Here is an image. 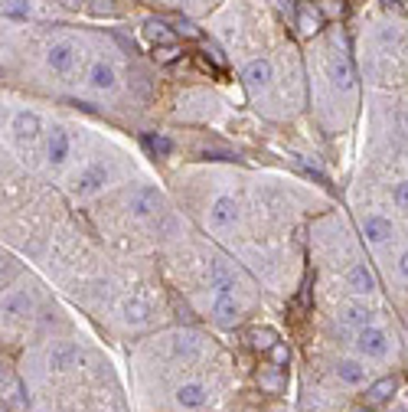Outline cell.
<instances>
[{"label": "cell", "mask_w": 408, "mask_h": 412, "mask_svg": "<svg viewBox=\"0 0 408 412\" xmlns=\"http://www.w3.org/2000/svg\"><path fill=\"white\" fill-rule=\"evenodd\" d=\"M356 350H359L366 360H385L389 350H392V341H389V334H385L382 327L366 324L356 331Z\"/></svg>", "instance_id": "cell-1"}, {"label": "cell", "mask_w": 408, "mask_h": 412, "mask_svg": "<svg viewBox=\"0 0 408 412\" xmlns=\"http://www.w3.org/2000/svg\"><path fill=\"white\" fill-rule=\"evenodd\" d=\"M46 66L56 72V76H72L78 66V46L69 43V39H59L46 49Z\"/></svg>", "instance_id": "cell-2"}, {"label": "cell", "mask_w": 408, "mask_h": 412, "mask_svg": "<svg viewBox=\"0 0 408 412\" xmlns=\"http://www.w3.org/2000/svg\"><path fill=\"white\" fill-rule=\"evenodd\" d=\"M128 210L134 213L138 219H154L160 216V194L154 187H141L128 196Z\"/></svg>", "instance_id": "cell-3"}, {"label": "cell", "mask_w": 408, "mask_h": 412, "mask_svg": "<svg viewBox=\"0 0 408 412\" xmlns=\"http://www.w3.org/2000/svg\"><path fill=\"white\" fill-rule=\"evenodd\" d=\"M209 223H213V229H219V233L235 229V223H239V203L232 200V196H219V200L209 206Z\"/></svg>", "instance_id": "cell-4"}, {"label": "cell", "mask_w": 408, "mask_h": 412, "mask_svg": "<svg viewBox=\"0 0 408 412\" xmlns=\"http://www.w3.org/2000/svg\"><path fill=\"white\" fill-rule=\"evenodd\" d=\"M242 308L239 301H235V295H232V288H223V291H216V301H213V321H216L219 327H232L235 321H239Z\"/></svg>", "instance_id": "cell-5"}, {"label": "cell", "mask_w": 408, "mask_h": 412, "mask_svg": "<svg viewBox=\"0 0 408 412\" xmlns=\"http://www.w3.org/2000/svg\"><path fill=\"white\" fill-rule=\"evenodd\" d=\"M242 79H245V86L252 89V92H258V89H268L271 82H275V69H271V63L265 59V56H258V59L245 63Z\"/></svg>", "instance_id": "cell-6"}, {"label": "cell", "mask_w": 408, "mask_h": 412, "mask_svg": "<svg viewBox=\"0 0 408 412\" xmlns=\"http://www.w3.org/2000/svg\"><path fill=\"white\" fill-rule=\"evenodd\" d=\"M392 219H385V216H379V213H369V216H362V236H366V242L369 246H385V242L392 239Z\"/></svg>", "instance_id": "cell-7"}, {"label": "cell", "mask_w": 408, "mask_h": 412, "mask_svg": "<svg viewBox=\"0 0 408 412\" xmlns=\"http://www.w3.org/2000/svg\"><path fill=\"white\" fill-rule=\"evenodd\" d=\"M173 399H177V406L180 409H190V412H196V409H206L209 406V389L203 386V383H183V386L173 393Z\"/></svg>", "instance_id": "cell-8"}, {"label": "cell", "mask_w": 408, "mask_h": 412, "mask_svg": "<svg viewBox=\"0 0 408 412\" xmlns=\"http://www.w3.org/2000/svg\"><path fill=\"white\" fill-rule=\"evenodd\" d=\"M347 285H350V291L353 295H359V298H366V295H376L379 291V285H376V275L366 268L362 262H356V265H350V272H347Z\"/></svg>", "instance_id": "cell-9"}, {"label": "cell", "mask_w": 408, "mask_h": 412, "mask_svg": "<svg viewBox=\"0 0 408 412\" xmlns=\"http://www.w3.org/2000/svg\"><path fill=\"white\" fill-rule=\"evenodd\" d=\"M69 151H72V144H69V134L62 131V128H53V131L46 134V157H49V164H66L69 161Z\"/></svg>", "instance_id": "cell-10"}, {"label": "cell", "mask_w": 408, "mask_h": 412, "mask_svg": "<svg viewBox=\"0 0 408 412\" xmlns=\"http://www.w3.org/2000/svg\"><path fill=\"white\" fill-rule=\"evenodd\" d=\"M297 30L304 36H314V33L324 30V10L317 4H300L297 7Z\"/></svg>", "instance_id": "cell-11"}, {"label": "cell", "mask_w": 408, "mask_h": 412, "mask_svg": "<svg viewBox=\"0 0 408 412\" xmlns=\"http://www.w3.org/2000/svg\"><path fill=\"white\" fill-rule=\"evenodd\" d=\"M105 184H108V171H105L101 164L85 167V171L76 177V190H78V194H95V190H101Z\"/></svg>", "instance_id": "cell-12"}, {"label": "cell", "mask_w": 408, "mask_h": 412, "mask_svg": "<svg viewBox=\"0 0 408 412\" xmlns=\"http://www.w3.org/2000/svg\"><path fill=\"white\" fill-rule=\"evenodd\" d=\"M88 86L95 89V92H101V95H111L118 89V76H115V69H111L108 63H95L92 66V72H88Z\"/></svg>", "instance_id": "cell-13"}, {"label": "cell", "mask_w": 408, "mask_h": 412, "mask_svg": "<svg viewBox=\"0 0 408 412\" xmlns=\"http://www.w3.org/2000/svg\"><path fill=\"white\" fill-rule=\"evenodd\" d=\"M78 360V350H76V343H56L53 350H49V357H46V363H49V370H72V363Z\"/></svg>", "instance_id": "cell-14"}, {"label": "cell", "mask_w": 408, "mask_h": 412, "mask_svg": "<svg viewBox=\"0 0 408 412\" xmlns=\"http://www.w3.org/2000/svg\"><path fill=\"white\" fill-rule=\"evenodd\" d=\"M337 380L347 383V386H362L366 383V363H359V360H340Z\"/></svg>", "instance_id": "cell-15"}, {"label": "cell", "mask_w": 408, "mask_h": 412, "mask_svg": "<svg viewBox=\"0 0 408 412\" xmlns=\"http://www.w3.org/2000/svg\"><path fill=\"white\" fill-rule=\"evenodd\" d=\"M395 389H399V380H395V376H382V380H376L369 389H366V403L369 406L389 403V399L395 396Z\"/></svg>", "instance_id": "cell-16"}, {"label": "cell", "mask_w": 408, "mask_h": 412, "mask_svg": "<svg viewBox=\"0 0 408 412\" xmlns=\"http://www.w3.org/2000/svg\"><path fill=\"white\" fill-rule=\"evenodd\" d=\"M144 39L154 43V46H163V43H177V33L170 30L167 20H147L144 24Z\"/></svg>", "instance_id": "cell-17"}, {"label": "cell", "mask_w": 408, "mask_h": 412, "mask_svg": "<svg viewBox=\"0 0 408 412\" xmlns=\"http://www.w3.org/2000/svg\"><path fill=\"white\" fill-rule=\"evenodd\" d=\"M39 131H43V121H39L33 111H16V115H14V134H16V138L33 141Z\"/></svg>", "instance_id": "cell-18"}, {"label": "cell", "mask_w": 408, "mask_h": 412, "mask_svg": "<svg viewBox=\"0 0 408 412\" xmlns=\"http://www.w3.org/2000/svg\"><path fill=\"white\" fill-rule=\"evenodd\" d=\"M255 380H258V386H262L265 393H271V396H275V393H281V389H285V370H281V366H275V363H268V366H262V370H258V376H255Z\"/></svg>", "instance_id": "cell-19"}, {"label": "cell", "mask_w": 408, "mask_h": 412, "mask_svg": "<svg viewBox=\"0 0 408 412\" xmlns=\"http://www.w3.org/2000/svg\"><path fill=\"white\" fill-rule=\"evenodd\" d=\"M343 321H347V324H353L356 331H359V327L372 324V321H376V314H372L366 304H347V308H343Z\"/></svg>", "instance_id": "cell-20"}, {"label": "cell", "mask_w": 408, "mask_h": 412, "mask_svg": "<svg viewBox=\"0 0 408 412\" xmlns=\"http://www.w3.org/2000/svg\"><path fill=\"white\" fill-rule=\"evenodd\" d=\"M248 341H252L255 350H265V353H268V347L275 341H281V337H277V331H271V327H252V331H248Z\"/></svg>", "instance_id": "cell-21"}, {"label": "cell", "mask_w": 408, "mask_h": 412, "mask_svg": "<svg viewBox=\"0 0 408 412\" xmlns=\"http://www.w3.org/2000/svg\"><path fill=\"white\" fill-rule=\"evenodd\" d=\"M183 56V46L180 43H163V46H154V63L160 66H173Z\"/></svg>", "instance_id": "cell-22"}, {"label": "cell", "mask_w": 408, "mask_h": 412, "mask_svg": "<svg viewBox=\"0 0 408 412\" xmlns=\"http://www.w3.org/2000/svg\"><path fill=\"white\" fill-rule=\"evenodd\" d=\"M268 363H275V366H281V370H285V366L291 363V347H287L285 341H275L268 347Z\"/></svg>", "instance_id": "cell-23"}, {"label": "cell", "mask_w": 408, "mask_h": 412, "mask_svg": "<svg viewBox=\"0 0 408 412\" xmlns=\"http://www.w3.org/2000/svg\"><path fill=\"white\" fill-rule=\"evenodd\" d=\"M173 353L183 357V360H196V357H200V343L193 341V337H180L177 347H173Z\"/></svg>", "instance_id": "cell-24"}, {"label": "cell", "mask_w": 408, "mask_h": 412, "mask_svg": "<svg viewBox=\"0 0 408 412\" xmlns=\"http://www.w3.org/2000/svg\"><path fill=\"white\" fill-rule=\"evenodd\" d=\"M144 144H147V148H151V151H154L157 157H167L170 151H173V144H170V141L163 138V134H147V138H144Z\"/></svg>", "instance_id": "cell-25"}, {"label": "cell", "mask_w": 408, "mask_h": 412, "mask_svg": "<svg viewBox=\"0 0 408 412\" xmlns=\"http://www.w3.org/2000/svg\"><path fill=\"white\" fill-rule=\"evenodd\" d=\"M307 304H310V288L304 285L297 295H294V301H291V308H287V311H291V314H304V311H307Z\"/></svg>", "instance_id": "cell-26"}, {"label": "cell", "mask_w": 408, "mask_h": 412, "mask_svg": "<svg viewBox=\"0 0 408 412\" xmlns=\"http://www.w3.org/2000/svg\"><path fill=\"white\" fill-rule=\"evenodd\" d=\"M4 10H7L10 16H26V10H30V0H4Z\"/></svg>", "instance_id": "cell-27"}, {"label": "cell", "mask_w": 408, "mask_h": 412, "mask_svg": "<svg viewBox=\"0 0 408 412\" xmlns=\"http://www.w3.org/2000/svg\"><path fill=\"white\" fill-rule=\"evenodd\" d=\"M173 26H177V33H183L186 39H200V36H203V33L196 30V26H193L190 20H177V24H173Z\"/></svg>", "instance_id": "cell-28"}, {"label": "cell", "mask_w": 408, "mask_h": 412, "mask_svg": "<svg viewBox=\"0 0 408 412\" xmlns=\"http://www.w3.org/2000/svg\"><path fill=\"white\" fill-rule=\"evenodd\" d=\"M392 200L399 210H408V184H399V187L392 190Z\"/></svg>", "instance_id": "cell-29"}, {"label": "cell", "mask_w": 408, "mask_h": 412, "mask_svg": "<svg viewBox=\"0 0 408 412\" xmlns=\"http://www.w3.org/2000/svg\"><path fill=\"white\" fill-rule=\"evenodd\" d=\"M399 275H402V278L408 281V249L402 252V258H399Z\"/></svg>", "instance_id": "cell-30"}, {"label": "cell", "mask_w": 408, "mask_h": 412, "mask_svg": "<svg viewBox=\"0 0 408 412\" xmlns=\"http://www.w3.org/2000/svg\"><path fill=\"white\" fill-rule=\"evenodd\" d=\"M350 412H372V406H353Z\"/></svg>", "instance_id": "cell-31"}, {"label": "cell", "mask_w": 408, "mask_h": 412, "mask_svg": "<svg viewBox=\"0 0 408 412\" xmlns=\"http://www.w3.org/2000/svg\"><path fill=\"white\" fill-rule=\"evenodd\" d=\"M0 272H4V258H0Z\"/></svg>", "instance_id": "cell-32"}]
</instances>
